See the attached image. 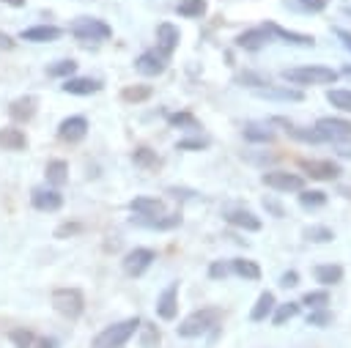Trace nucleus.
<instances>
[{
  "label": "nucleus",
  "instance_id": "obj_1",
  "mask_svg": "<svg viewBox=\"0 0 351 348\" xmlns=\"http://www.w3.org/2000/svg\"><path fill=\"white\" fill-rule=\"evenodd\" d=\"M282 79L291 85H332L337 79V71L329 66H299V69H285Z\"/></svg>",
  "mask_w": 351,
  "mask_h": 348
},
{
  "label": "nucleus",
  "instance_id": "obj_2",
  "mask_svg": "<svg viewBox=\"0 0 351 348\" xmlns=\"http://www.w3.org/2000/svg\"><path fill=\"white\" fill-rule=\"evenodd\" d=\"M219 318H222V310H217V307L195 310V312H189V315L178 323V334H181V337H200V334L211 332Z\"/></svg>",
  "mask_w": 351,
  "mask_h": 348
},
{
  "label": "nucleus",
  "instance_id": "obj_3",
  "mask_svg": "<svg viewBox=\"0 0 351 348\" xmlns=\"http://www.w3.org/2000/svg\"><path fill=\"white\" fill-rule=\"evenodd\" d=\"M140 318H126V321H121V323H112V326H107V329H101L96 337H93V343H90V348H121L137 329H140Z\"/></svg>",
  "mask_w": 351,
  "mask_h": 348
},
{
  "label": "nucleus",
  "instance_id": "obj_4",
  "mask_svg": "<svg viewBox=\"0 0 351 348\" xmlns=\"http://www.w3.org/2000/svg\"><path fill=\"white\" fill-rule=\"evenodd\" d=\"M52 307H55L63 318L74 321V318H80L82 310H85V296H82L80 288H55V290H52Z\"/></svg>",
  "mask_w": 351,
  "mask_h": 348
},
{
  "label": "nucleus",
  "instance_id": "obj_5",
  "mask_svg": "<svg viewBox=\"0 0 351 348\" xmlns=\"http://www.w3.org/2000/svg\"><path fill=\"white\" fill-rule=\"evenodd\" d=\"M71 36L77 41H107L112 36V27L93 16H80L71 22Z\"/></svg>",
  "mask_w": 351,
  "mask_h": 348
},
{
  "label": "nucleus",
  "instance_id": "obj_6",
  "mask_svg": "<svg viewBox=\"0 0 351 348\" xmlns=\"http://www.w3.org/2000/svg\"><path fill=\"white\" fill-rule=\"evenodd\" d=\"M324 142H346L351 140V121H343V118H321L315 126H313Z\"/></svg>",
  "mask_w": 351,
  "mask_h": 348
},
{
  "label": "nucleus",
  "instance_id": "obj_7",
  "mask_svg": "<svg viewBox=\"0 0 351 348\" xmlns=\"http://www.w3.org/2000/svg\"><path fill=\"white\" fill-rule=\"evenodd\" d=\"M261 181L274 192H302L304 189V178L299 173H285V170H269V173H263Z\"/></svg>",
  "mask_w": 351,
  "mask_h": 348
},
{
  "label": "nucleus",
  "instance_id": "obj_8",
  "mask_svg": "<svg viewBox=\"0 0 351 348\" xmlns=\"http://www.w3.org/2000/svg\"><path fill=\"white\" fill-rule=\"evenodd\" d=\"M156 260V252L154 249H145V247H134L132 252H126L123 258V271L129 277H140L151 263Z\"/></svg>",
  "mask_w": 351,
  "mask_h": 348
},
{
  "label": "nucleus",
  "instance_id": "obj_9",
  "mask_svg": "<svg viewBox=\"0 0 351 348\" xmlns=\"http://www.w3.org/2000/svg\"><path fill=\"white\" fill-rule=\"evenodd\" d=\"M85 134H88V121L82 115H71V118L60 121V126H58V137L63 142H80Z\"/></svg>",
  "mask_w": 351,
  "mask_h": 348
},
{
  "label": "nucleus",
  "instance_id": "obj_10",
  "mask_svg": "<svg viewBox=\"0 0 351 348\" xmlns=\"http://www.w3.org/2000/svg\"><path fill=\"white\" fill-rule=\"evenodd\" d=\"M165 63H167V58H165L159 49H148V52H143V55L134 60V69H137L140 74H145V77H156V74L165 71Z\"/></svg>",
  "mask_w": 351,
  "mask_h": 348
},
{
  "label": "nucleus",
  "instance_id": "obj_11",
  "mask_svg": "<svg viewBox=\"0 0 351 348\" xmlns=\"http://www.w3.org/2000/svg\"><path fill=\"white\" fill-rule=\"evenodd\" d=\"M176 312H178V282L167 285V288L162 290V296L156 299V315H159L162 321H173Z\"/></svg>",
  "mask_w": 351,
  "mask_h": 348
},
{
  "label": "nucleus",
  "instance_id": "obj_12",
  "mask_svg": "<svg viewBox=\"0 0 351 348\" xmlns=\"http://www.w3.org/2000/svg\"><path fill=\"white\" fill-rule=\"evenodd\" d=\"M178 41H181V33H178V27H176V25L162 22V25L156 27V49H159L165 58H170V55H173V49L178 47Z\"/></svg>",
  "mask_w": 351,
  "mask_h": 348
},
{
  "label": "nucleus",
  "instance_id": "obj_13",
  "mask_svg": "<svg viewBox=\"0 0 351 348\" xmlns=\"http://www.w3.org/2000/svg\"><path fill=\"white\" fill-rule=\"evenodd\" d=\"M255 96H261V99H271V101H302L304 99V93L302 90H296V88H288V85H263V88H258L255 90Z\"/></svg>",
  "mask_w": 351,
  "mask_h": 348
},
{
  "label": "nucleus",
  "instance_id": "obj_14",
  "mask_svg": "<svg viewBox=\"0 0 351 348\" xmlns=\"http://www.w3.org/2000/svg\"><path fill=\"white\" fill-rule=\"evenodd\" d=\"M30 200H33V206L38 211H58L63 206V195L58 189H44V186L41 189H33Z\"/></svg>",
  "mask_w": 351,
  "mask_h": 348
},
{
  "label": "nucleus",
  "instance_id": "obj_15",
  "mask_svg": "<svg viewBox=\"0 0 351 348\" xmlns=\"http://www.w3.org/2000/svg\"><path fill=\"white\" fill-rule=\"evenodd\" d=\"M266 27H269V33H271V36L282 38L285 44H293V47H313V44H315V38H313V36H307V33L285 30V27H280V25H274V22H266Z\"/></svg>",
  "mask_w": 351,
  "mask_h": 348
},
{
  "label": "nucleus",
  "instance_id": "obj_16",
  "mask_svg": "<svg viewBox=\"0 0 351 348\" xmlns=\"http://www.w3.org/2000/svg\"><path fill=\"white\" fill-rule=\"evenodd\" d=\"M269 38H271V33H269V27L263 25V27H255V30H244V33L236 38V44H239L241 49H261V47L269 44Z\"/></svg>",
  "mask_w": 351,
  "mask_h": 348
},
{
  "label": "nucleus",
  "instance_id": "obj_17",
  "mask_svg": "<svg viewBox=\"0 0 351 348\" xmlns=\"http://www.w3.org/2000/svg\"><path fill=\"white\" fill-rule=\"evenodd\" d=\"M60 88L66 93H74V96H90V93L101 90V85L96 79H90V77H69V79H63Z\"/></svg>",
  "mask_w": 351,
  "mask_h": 348
},
{
  "label": "nucleus",
  "instance_id": "obj_18",
  "mask_svg": "<svg viewBox=\"0 0 351 348\" xmlns=\"http://www.w3.org/2000/svg\"><path fill=\"white\" fill-rule=\"evenodd\" d=\"M302 167L310 173V178H318V181H332V178L340 175V167L335 162H329V159H324V162H302Z\"/></svg>",
  "mask_w": 351,
  "mask_h": 348
},
{
  "label": "nucleus",
  "instance_id": "obj_19",
  "mask_svg": "<svg viewBox=\"0 0 351 348\" xmlns=\"http://www.w3.org/2000/svg\"><path fill=\"white\" fill-rule=\"evenodd\" d=\"M19 38H22V41H36V44L55 41V38H60V27H55V25H36V27L22 30Z\"/></svg>",
  "mask_w": 351,
  "mask_h": 348
},
{
  "label": "nucleus",
  "instance_id": "obj_20",
  "mask_svg": "<svg viewBox=\"0 0 351 348\" xmlns=\"http://www.w3.org/2000/svg\"><path fill=\"white\" fill-rule=\"evenodd\" d=\"M132 222L143 225V227H156V230H170L181 222L178 214H159V216H132Z\"/></svg>",
  "mask_w": 351,
  "mask_h": 348
},
{
  "label": "nucleus",
  "instance_id": "obj_21",
  "mask_svg": "<svg viewBox=\"0 0 351 348\" xmlns=\"http://www.w3.org/2000/svg\"><path fill=\"white\" fill-rule=\"evenodd\" d=\"M129 208H132L137 216H159V214L165 211L162 200H156V197H134V200L129 203Z\"/></svg>",
  "mask_w": 351,
  "mask_h": 348
},
{
  "label": "nucleus",
  "instance_id": "obj_22",
  "mask_svg": "<svg viewBox=\"0 0 351 348\" xmlns=\"http://www.w3.org/2000/svg\"><path fill=\"white\" fill-rule=\"evenodd\" d=\"M228 222H230L233 227H241V230H250V233L261 230V219H258L252 211H244V208L230 211V214H228Z\"/></svg>",
  "mask_w": 351,
  "mask_h": 348
},
{
  "label": "nucleus",
  "instance_id": "obj_23",
  "mask_svg": "<svg viewBox=\"0 0 351 348\" xmlns=\"http://www.w3.org/2000/svg\"><path fill=\"white\" fill-rule=\"evenodd\" d=\"M274 307H277V301H274V293L271 290H263L261 296H258V301H255V307L250 310V318L258 323V321H266L271 312H274Z\"/></svg>",
  "mask_w": 351,
  "mask_h": 348
},
{
  "label": "nucleus",
  "instance_id": "obj_24",
  "mask_svg": "<svg viewBox=\"0 0 351 348\" xmlns=\"http://www.w3.org/2000/svg\"><path fill=\"white\" fill-rule=\"evenodd\" d=\"M315 279L321 282V285H337L340 279H343V269L337 266V263H321V266H315Z\"/></svg>",
  "mask_w": 351,
  "mask_h": 348
},
{
  "label": "nucleus",
  "instance_id": "obj_25",
  "mask_svg": "<svg viewBox=\"0 0 351 348\" xmlns=\"http://www.w3.org/2000/svg\"><path fill=\"white\" fill-rule=\"evenodd\" d=\"M44 175H47V184L60 186V184H66V181H69V164H66L63 159H52V162L47 164Z\"/></svg>",
  "mask_w": 351,
  "mask_h": 348
},
{
  "label": "nucleus",
  "instance_id": "obj_26",
  "mask_svg": "<svg viewBox=\"0 0 351 348\" xmlns=\"http://www.w3.org/2000/svg\"><path fill=\"white\" fill-rule=\"evenodd\" d=\"M27 145V140H25V134L19 132V129H0V148L3 151H22Z\"/></svg>",
  "mask_w": 351,
  "mask_h": 348
},
{
  "label": "nucleus",
  "instance_id": "obj_27",
  "mask_svg": "<svg viewBox=\"0 0 351 348\" xmlns=\"http://www.w3.org/2000/svg\"><path fill=\"white\" fill-rule=\"evenodd\" d=\"M230 271L239 274V277H244V279H261V269H258L255 260L236 258V260H230Z\"/></svg>",
  "mask_w": 351,
  "mask_h": 348
},
{
  "label": "nucleus",
  "instance_id": "obj_28",
  "mask_svg": "<svg viewBox=\"0 0 351 348\" xmlns=\"http://www.w3.org/2000/svg\"><path fill=\"white\" fill-rule=\"evenodd\" d=\"M299 301H285V304H280V307H274V312H271V321H274V326H285L291 318H296L299 315Z\"/></svg>",
  "mask_w": 351,
  "mask_h": 348
},
{
  "label": "nucleus",
  "instance_id": "obj_29",
  "mask_svg": "<svg viewBox=\"0 0 351 348\" xmlns=\"http://www.w3.org/2000/svg\"><path fill=\"white\" fill-rule=\"evenodd\" d=\"M33 112H36V99L33 96L16 99L11 104V118H16V121H27V118H33Z\"/></svg>",
  "mask_w": 351,
  "mask_h": 348
},
{
  "label": "nucleus",
  "instance_id": "obj_30",
  "mask_svg": "<svg viewBox=\"0 0 351 348\" xmlns=\"http://www.w3.org/2000/svg\"><path fill=\"white\" fill-rule=\"evenodd\" d=\"M244 140H250V142H271L274 132L269 126H261V123H247L244 126Z\"/></svg>",
  "mask_w": 351,
  "mask_h": 348
},
{
  "label": "nucleus",
  "instance_id": "obj_31",
  "mask_svg": "<svg viewBox=\"0 0 351 348\" xmlns=\"http://www.w3.org/2000/svg\"><path fill=\"white\" fill-rule=\"evenodd\" d=\"M176 11L186 19H195V16H203L206 14V0H181L176 5Z\"/></svg>",
  "mask_w": 351,
  "mask_h": 348
},
{
  "label": "nucleus",
  "instance_id": "obj_32",
  "mask_svg": "<svg viewBox=\"0 0 351 348\" xmlns=\"http://www.w3.org/2000/svg\"><path fill=\"white\" fill-rule=\"evenodd\" d=\"M299 304H307L310 310H324L329 304V293L326 290H307Z\"/></svg>",
  "mask_w": 351,
  "mask_h": 348
},
{
  "label": "nucleus",
  "instance_id": "obj_33",
  "mask_svg": "<svg viewBox=\"0 0 351 348\" xmlns=\"http://www.w3.org/2000/svg\"><path fill=\"white\" fill-rule=\"evenodd\" d=\"M299 203L304 206V208H321L324 203H326V195L324 192H318V189H302V195H299Z\"/></svg>",
  "mask_w": 351,
  "mask_h": 348
},
{
  "label": "nucleus",
  "instance_id": "obj_34",
  "mask_svg": "<svg viewBox=\"0 0 351 348\" xmlns=\"http://www.w3.org/2000/svg\"><path fill=\"white\" fill-rule=\"evenodd\" d=\"M326 99H329L332 107H337L343 112H351V90H329Z\"/></svg>",
  "mask_w": 351,
  "mask_h": 348
},
{
  "label": "nucleus",
  "instance_id": "obj_35",
  "mask_svg": "<svg viewBox=\"0 0 351 348\" xmlns=\"http://www.w3.org/2000/svg\"><path fill=\"white\" fill-rule=\"evenodd\" d=\"M151 96V88L148 85H132V88H123L121 90V99L123 101H145Z\"/></svg>",
  "mask_w": 351,
  "mask_h": 348
},
{
  "label": "nucleus",
  "instance_id": "obj_36",
  "mask_svg": "<svg viewBox=\"0 0 351 348\" xmlns=\"http://www.w3.org/2000/svg\"><path fill=\"white\" fill-rule=\"evenodd\" d=\"M8 340L14 343V348H33V343H36L33 332H27V329H14V332H8Z\"/></svg>",
  "mask_w": 351,
  "mask_h": 348
},
{
  "label": "nucleus",
  "instance_id": "obj_37",
  "mask_svg": "<svg viewBox=\"0 0 351 348\" xmlns=\"http://www.w3.org/2000/svg\"><path fill=\"white\" fill-rule=\"evenodd\" d=\"M140 332H143V337H140V345H143V348H156V345H159V329H156V326L140 323Z\"/></svg>",
  "mask_w": 351,
  "mask_h": 348
},
{
  "label": "nucleus",
  "instance_id": "obj_38",
  "mask_svg": "<svg viewBox=\"0 0 351 348\" xmlns=\"http://www.w3.org/2000/svg\"><path fill=\"white\" fill-rule=\"evenodd\" d=\"M47 71H49V77H66V79H69V77L77 71V63H74V60H58V63H52Z\"/></svg>",
  "mask_w": 351,
  "mask_h": 348
},
{
  "label": "nucleus",
  "instance_id": "obj_39",
  "mask_svg": "<svg viewBox=\"0 0 351 348\" xmlns=\"http://www.w3.org/2000/svg\"><path fill=\"white\" fill-rule=\"evenodd\" d=\"M304 236H307L310 241H318V244H326V241L335 238V233H332L329 227H324V225H313V227H307Z\"/></svg>",
  "mask_w": 351,
  "mask_h": 348
},
{
  "label": "nucleus",
  "instance_id": "obj_40",
  "mask_svg": "<svg viewBox=\"0 0 351 348\" xmlns=\"http://www.w3.org/2000/svg\"><path fill=\"white\" fill-rule=\"evenodd\" d=\"M332 323V312L324 307V310H310L307 315V326H329Z\"/></svg>",
  "mask_w": 351,
  "mask_h": 348
},
{
  "label": "nucleus",
  "instance_id": "obj_41",
  "mask_svg": "<svg viewBox=\"0 0 351 348\" xmlns=\"http://www.w3.org/2000/svg\"><path fill=\"white\" fill-rule=\"evenodd\" d=\"M132 159H134V164H140V167H151V164H156V153H154L151 148H137V151L132 153Z\"/></svg>",
  "mask_w": 351,
  "mask_h": 348
},
{
  "label": "nucleus",
  "instance_id": "obj_42",
  "mask_svg": "<svg viewBox=\"0 0 351 348\" xmlns=\"http://www.w3.org/2000/svg\"><path fill=\"white\" fill-rule=\"evenodd\" d=\"M167 121H170V126H186V129H197V121H195L189 112H176V115H170Z\"/></svg>",
  "mask_w": 351,
  "mask_h": 348
},
{
  "label": "nucleus",
  "instance_id": "obj_43",
  "mask_svg": "<svg viewBox=\"0 0 351 348\" xmlns=\"http://www.w3.org/2000/svg\"><path fill=\"white\" fill-rule=\"evenodd\" d=\"M228 274H230V266L222 263V260H214V263L208 266V277H211V279H225Z\"/></svg>",
  "mask_w": 351,
  "mask_h": 348
},
{
  "label": "nucleus",
  "instance_id": "obj_44",
  "mask_svg": "<svg viewBox=\"0 0 351 348\" xmlns=\"http://www.w3.org/2000/svg\"><path fill=\"white\" fill-rule=\"evenodd\" d=\"M239 82H241V85L247 82V85H250V88H255V90H258V88H263V85H269V79H263V77H258V74H250V71H247V74H241V77H239Z\"/></svg>",
  "mask_w": 351,
  "mask_h": 348
},
{
  "label": "nucleus",
  "instance_id": "obj_45",
  "mask_svg": "<svg viewBox=\"0 0 351 348\" xmlns=\"http://www.w3.org/2000/svg\"><path fill=\"white\" fill-rule=\"evenodd\" d=\"M208 145V140H181L178 151H203Z\"/></svg>",
  "mask_w": 351,
  "mask_h": 348
},
{
  "label": "nucleus",
  "instance_id": "obj_46",
  "mask_svg": "<svg viewBox=\"0 0 351 348\" xmlns=\"http://www.w3.org/2000/svg\"><path fill=\"white\" fill-rule=\"evenodd\" d=\"M80 230H82V227H80L77 222H71V225L66 222V225H60V227L55 230V236H58V238H66V236H74V233H80Z\"/></svg>",
  "mask_w": 351,
  "mask_h": 348
},
{
  "label": "nucleus",
  "instance_id": "obj_47",
  "mask_svg": "<svg viewBox=\"0 0 351 348\" xmlns=\"http://www.w3.org/2000/svg\"><path fill=\"white\" fill-rule=\"evenodd\" d=\"M299 5L307 8V11H313V14H318V11L326 8V0H299Z\"/></svg>",
  "mask_w": 351,
  "mask_h": 348
},
{
  "label": "nucleus",
  "instance_id": "obj_48",
  "mask_svg": "<svg viewBox=\"0 0 351 348\" xmlns=\"http://www.w3.org/2000/svg\"><path fill=\"white\" fill-rule=\"evenodd\" d=\"M296 282H299V274H296V271H285V274L280 277V285H282V288H293Z\"/></svg>",
  "mask_w": 351,
  "mask_h": 348
},
{
  "label": "nucleus",
  "instance_id": "obj_49",
  "mask_svg": "<svg viewBox=\"0 0 351 348\" xmlns=\"http://www.w3.org/2000/svg\"><path fill=\"white\" fill-rule=\"evenodd\" d=\"M33 348H58V340H52V337H38V340L33 343Z\"/></svg>",
  "mask_w": 351,
  "mask_h": 348
},
{
  "label": "nucleus",
  "instance_id": "obj_50",
  "mask_svg": "<svg viewBox=\"0 0 351 348\" xmlns=\"http://www.w3.org/2000/svg\"><path fill=\"white\" fill-rule=\"evenodd\" d=\"M335 36H337V38L343 41V47H346V49H351V33H348V30L337 27V30H335Z\"/></svg>",
  "mask_w": 351,
  "mask_h": 348
},
{
  "label": "nucleus",
  "instance_id": "obj_51",
  "mask_svg": "<svg viewBox=\"0 0 351 348\" xmlns=\"http://www.w3.org/2000/svg\"><path fill=\"white\" fill-rule=\"evenodd\" d=\"M263 206H266V208H269L274 216H282V208H280L277 203H271V200H263Z\"/></svg>",
  "mask_w": 351,
  "mask_h": 348
},
{
  "label": "nucleus",
  "instance_id": "obj_52",
  "mask_svg": "<svg viewBox=\"0 0 351 348\" xmlns=\"http://www.w3.org/2000/svg\"><path fill=\"white\" fill-rule=\"evenodd\" d=\"M0 47H5V49H8V47H14V41H11L5 33H0Z\"/></svg>",
  "mask_w": 351,
  "mask_h": 348
},
{
  "label": "nucleus",
  "instance_id": "obj_53",
  "mask_svg": "<svg viewBox=\"0 0 351 348\" xmlns=\"http://www.w3.org/2000/svg\"><path fill=\"white\" fill-rule=\"evenodd\" d=\"M0 3H5V5H14V8H22V5H25V0H0Z\"/></svg>",
  "mask_w": 351,
  "mask_h": 348
},
{
  "label": "nucleus",
  "instance_id": "obj_54",
  "mask_svg": "<svg viewBox=\"0 0 351 348\" xmlns=\"http://www.w3.org/2000/svg\"><path fill=\"white\" fill-rule=\"evenodd\" d=\"M343 77H348V79H351V63H348V66H343Z\"/></svg>",
  "mask_w": 351,
  "mask_h": 348
},
{
  "label": "nucleus",
  "instance_id": "obj_55",
  "mask_svg": "<svg viewBox=\"0 0 351 348\" xmlns=\"http://www.w3.org/2000/svg\"><path fill=\"white\" fill-rule=\"evenodd\" d=\"M340 192H343V195H346V197H348V200H351V189H346V186H343V189H340Z\"/></svg>",
  "mask_w": 351,
  "mask_h": 348
}]
</instances>
